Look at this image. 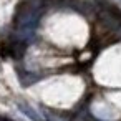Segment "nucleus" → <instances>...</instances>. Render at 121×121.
Returning <instances> with one entry per match:
<instances>
[{"label":"nucleus","mask_w":121,"mask_h":121,"mask_svg":"<svg viewBox=\"0 0 121 121\" xmlns=\"http://www.w3.org/2000/svg\"><path fill=\"white\" fill-rule=\"evenodd\" d=\"M43 0H22L18 4L13 17V25L18 35L30 37L35 33L43 12Z\"/></svg>","instance_id":"f257e3e1"},{"label":"nucleus","mask_w":121,"mask_h":121,"mask_svg":"<svg viewBox=\"0 0 121 121\" xmlns=\"http://www.w3.org/2000/svg\"><path fill=\"white\" fill-rule=\"evenodd\" d=\"M17 106H18V109L27 116V118H30L32 121H47L45 119V116L43 114H40L35 108H32L28 103H23V101H20V103H17Z\"/></svg>","instance_id":"f03ea898"},{"label":"nucleus","mask_w":121,"mask_h":121,"mask_svg":"<svg viewBox=\"0 0 121 121\" xmlns=\"http://www.w3.org/2000/svg\"><path fill=\"white\" fill-rule=\"evenodd\" d=\"M45 119H47V121H61V119H56V118H52V116H48V114L45 116Z\"/></svg>","instance_id":"7ed1b4c3"},{"label":"nucleus","mask_w":121,"mask_h":121,"mask_svg":"<svg viewBox=\"0 0 121 121\" xmlns=\"http://www.w3.org/2000/svg\"><path fill=\"white\" fill-rule=\"evenodd\" d=\"M0 121H10V119H7V118H0Z\"/></svg>","instance_id":"20e7f679"}]
</instances>
